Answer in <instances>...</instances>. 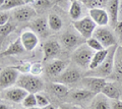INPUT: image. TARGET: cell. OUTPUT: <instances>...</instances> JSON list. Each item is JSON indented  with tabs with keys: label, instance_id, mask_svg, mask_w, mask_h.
Segmentation results:
<instances>
[{
	"label": "cell",
	"instance_id": "cell-4",
	"mask_svg": "<svg viewBox=\"0 0 122 109\" xmlns=\"http://www.w3.org/2000/svg\"><path fill=\"white\" fill-rule=\"evenodd\" d=\"M20 73L15 67H5L0 73V87L1 90L12 88L13 85H16V82Z\"/></svg>",
	"mask_w": 122,
	"mask_h": 109
},
{
	"label": "cell",
	"instance_id": "cell-15",
	"mask_svg": "<svg viewBox=\"0 0 122 109\" xmlns=\"http://www.w3.org/2000/svg\"><path fill=\"white\" fill-rule=\"evenodd\" d=\"M119 4L120 0H110L108 5V13L110 16V21L112 22V26L115 28L117 22L119 21Z\"/></svg>",
	"mask_w": 122,
	"mask_h": 109
},
{
	"label": "cell",
	"instance_id": "cell-24",
	"mask_svg": "<svg viewBox=\"0 0 122 109\" xmlns=\"http://www.w3.org/2000/svg\"><path fill=\"white\" fill-rule=\"evenodd\" d=\"M81 2L79 0H73L71 2V5H70V8H69V16L75 21H78L81 20Z\"/></svg>",
	"mask_w": 122,
	"mask_h": 109
},
{
	"label": "cell",
	"instance_id": "cell-33",
	"mask_svg": "<svg viewBox=\"0 0 122 109\" xmlns=\"http://www.w3.org/2000/svg\"><path fill=\"white\" fill-rule=\"evenodd\" d=\"M43 71V66H42V63L41 62H35L32 64V68H30V73L33 76H40Z\"/></svg>",
	"mask_w": 122,
	"mask_h": 109
},
{
	"label": "cell",
	"instance_id": "cell-31",
	"mask_svg": "<svg viewBox=\"0 0 122 109\" xmlns=\"http://www.w3.org/2000/svg\"><path fill=\"white\" fill-rule=\"evenodd\" d=\"M14 30H15V25L11 24V22H7L4 26H0V36H1V38H5L6 36H8Z\"/></svg>",
	"mask_w": 122,
	"mask_h": 109
},
{
	"label": "cell",
	"instance_id": "cell-5",
	"mask_svg": "<svg viewBox=\"0 0 122 109\" xmlns=\"http://www.w3.org/2000/svg\"><path fill=\"white\" fill-rule=\"evenodd\" d=\"M116 49H117V45L109 48V53L107 55L106 59L104 60V62H103L98 68L95 69L96 70L95 71L96 76H94V77L105 78L112 73V70L114 69V57H115Z\"/></svg>",
	"mask_w": 122,
	"mask_h": 109
},
{
	"label": "cell",
	"instance_id": "cell-7",
	"mask_svg": "<svg viewBox=\"0 0 122 109\" xmlns=\"http://www.w3.org/2000/svg\"><path fill=\"white\" fill-rule=\"evenodd\" d=\"M82 84L85 88L89 91L97 94H100L102 92L103 88L106 86L107 82L104 78H98V77H86L82 78Z\"/></svg>",
	"mask_w": 122,
	"mask_h": 109
},
{
	"label": "cell",
	"instance_id": "cell-18",
	"mask_svg": "<svg viewBox=\"0 0 122 109\" xmlns=\"http://www.w3.org/2000/svg\"><path fill=\"white\" fill-rule=\"evenodd\" d=\"M108 53H109V48H108V49H103L101 51L95 52V54L93 56V59H92V61H91V64H90L89 68L91 70H95L96 68H98V67L100 66L103 62H104V60L106 59Z\"/></svg>",
	"mask_w": 122,
	"mask_h": 109
},
{
	"label": "cell",
	"instance_id": "cell-20",
	"mask_svg": "<svg viewBox=\"0 0 122 109\" xmlns=\"http://www.w3.org/2000/svg\"><path fill=\"white\" fill-rule=\"evenodd\" d=\"M92 109H112L111 105L107 101V97L102 93L97 94L92 100Z\"/></svg>",
	"mask_w": 122,
	"mask_h": 109
},
{
	"label": "cell",
	"instance_id": "cell-27",
	"mask_svg": "<svg viewBox=\"0 0 122 109\" xmlns=\"http://www.w3.org/2000/svg\"><path fill=\"white\" fill-rule=\"evenodd\" d=\"M114 69L117 74L122 77V46H117L115 57H114Z\"/></svg>",
	"mask_w": 122,
	"mask_h": 109
},
{
	"label": "cell",
	"instance_id": "cell-42",
	"mask_svg": "<svg viewBox=\"0 0 122 109\" xmlns=\"http://www.w3.org/2000/svg\"><path fill=\"white\" fill-rule=\"evenodd\" d=\"M38 1V0H25V4H29V3H34Z\"/></svg>",
	"mask_w": 122,
	"mask_h": 109
},
{
	"label": "cell",
	"instance_id": "cell-35",
	"mask_svg": "<svg viewBox=\"0 0 122 109\" xmlns=\"http://www.w3.org/2000/svg\"><path fill=\"white\" fill-rule=\"evenodd\" d=\"M8 20H9L8 13L2 11V12L0 13V26H4L5 24H7V22H8Z\"/></svg>",
	"mask_w": 122,
	"mask_h": 109
},
{
	"label": "cell",
	"instance_id": "cell-43",
	"mask_svg": "<svg viewBox=\"0 0 122 109\" xmlns=\"http://www.w3.org/2000/svg\"><path fill=\"white\" fill-rule=\"evenodd\" d=\"M30 109H42V108L39 106H36V107H33V108H30Z\"/></svg>",
	"mask_w": 122,
	"mask_h": 109
},
{
	"label": "cell",
	"instance_id": "cell-14",
	"mask_svg": "<svg viewBox=\"0 0 122 109\" xmlns=\"http://www.w3.org/2000/svg\"><path fill=\"white\" fill-rule=\"evenodd\" d=\"M60 44L56 41H49L46 42L43 46V52H44V60L51 59L55 57L56 55L59 54L60 52Z\"/></svg>",
	"mask_w": 122,
	"mask_h": 109
},
{
	"label": "cell",
	"instance_id": "cell-40",
	"mask_svg": "<svg viewBox=\"0 0 122 109\" xmlns=\"http://www.w3.org/2000/svg\"><path fill=\"white\" fill-rule=\"evenodd\" d=\"M42 109H55V107L53 106V105L49 104V105H47V106H45L44 108H42Z\"/></svg>",
	"mask_w": 122,
	"mask_h": 109
},
{
	"label": "cell",
	"instance_id": "cell-17",
	"mask_svg": "<svg viewBox=\"0 0 122 109\" xmlns=\"http://www.w3.org/2000/svg\"><path fill=\"white\" fill-rule=\"evenodd\" d=\"M96 94L89 91L86 89H78V90H74L71 93V99L74 101H86V100H91L94 99Z\"/></svg>",
	"mask_w": 122,
	"mask_h": 109
},
{
	"label": "cell",
	"instance_id": "cell-38",
	"mask_svg": "<svg viewBox=\"0 0 122 109\" xmlns=\"http://www.w3.org/2000/svg\"><path fill=\"white\" fill-rule=\"evenodd\" d=\"M119 21H122V0H120L119 4Z\"/></svg>",
	"mask_w": 122,
	"mask_h": 109
},
{
	"label": "cell",
	"instance_id": "cell-32",
	"mask_svg": "<svg viewBox=\"0 0 122 109\" xmlns=\"http://www.w3.org/2000/svg\"><path fill=\"white\" fill-rule=\"evenodd\" d=\"M36 98H37L38 106L41 107V108H44L45 106H47V105L50 104V102H49V100H48L47 97H45L44 95H42V94L37 93L36 94Z\"/></svg>",
	"mask_w": 122,
	"mask_h": 109
},
{
	"label": "cell",
	"instance_id": "cell-39",
	"mask_svg": "<svg viewBox=\"0 0 122 109\" xmlns=\"http://www.w3.org/2000/svg\"><path fill=\"white\" fill-rule=\"evenodd\" d=\"M60 109H76L74 107H71V106H68V105H62V106L60 107ZM78 109V108H77Z\"/></svg>",
	"mask_w": 122,
	"mask_h": 109
},
{
	"label": "cell",
	"instance_id": "cell-10",
	"mask_svg": "<svg viewBox=\"0 0 122 109\" xmlns=\"http://www.w3.org/2000/svg\"><path fill=\"white\" fill-rule=\"evenodd\" d=\"M21 43L26 51H33L39 44V38L37 34L32 31H25L20 36Z\"/></svg>",
	"mask_w": 122,
	"mask_h": 109
},
{
	"label": "cell",
	"instance_id": "cell-19",
	"mask_svg": "<svg viewBox=\"0 0 122 109\" xmlns=\"http://www.w3.org/2000/svg\"><path fill=\"white\" fill-rule=\"evenodd\" d=\"M48 20H45V18H37L32 22V29L34 30V32L41 36H45L48 33Z\"/></svg>",
	"mask_w": 122,
	"mask_h": 109
},
{
	"label": "cell",
	"instance_id": "cell-29",
	"mask_svg": "<svg viewBox=\"0 0 122 109\" xmlns=\"http://www.w3.org/2000/svg\"><path fill=\"white\" fill-rule=\"evenodd\" d=\"M86 45L91 48L92 50H94V51H96V52L105 49V48L103 47V45L100 43V41H99L98 39H96L95 37H92V38L87 39L86 40Z\"/></svg>",
	"mask_w": 122,
	"mask_h": 109
},
{
	"label": "cell",
	"instance_id": "cell-9",
	"mask_svg": "<svg viewBox=\"0 0 122 109\" xmlns=\"http://www.w3.org/2000/svg\"><path fill=\"white\" fill-rule=\"evenodd\" d=\"M90 17L95 21V24L97 26H100V27H105L110 21V16H109L108 11L105 10L103 7L91 9Z\"/></svg>",
	"mask_w": 122,
	"mask_h": 109
},
{
	"label": "cell",
	"instance_id": "cell-36",
	"mask_svg": "<svg viewBox=\"0 0 122 109\" xmlns=\"http://www.w3.org/2000/svg\"><path fill=\"white\" fill-rule=\"evenodd\" d=\"M111 108L112 109H122V101H120V99L119 100H112Z\"/></svg>",
	"mask_w": 122,
	"mask_h": 109
},
{
	"label": "cell",
	"instance_id": "cell-26",
	"mask_svg": "<svg viewBox=\"0 0 122 109\" xmlns=\"http://www.w3.org/2000/svg\"><path fill=\"white\" fill-rule=\"evenodd\" d=\"M48 25H49V28H50L52 31H59L61 30L63 26V22H62V20L57 16L55 13H51L49 14L48 16Z\"/></svg>",
	"mask_w": 122,
	"mask_h": 109
},
{
	"label": "cell",
	"instance_id": "cell-28",
	"mask_svg": "<svg viewBox=\"0 0 122 109\" xmlns=\"http://www.w3.org/2000/svg\"><path fill=\"white\" fill-rule=\"evenodd\" d=\"M22 106L25 107V108H33V107H36L38 106L37 104V98H36V94H32V93H29L26 97L22 101Z\"/></svg>",
	"mask_w": 122,
	"mask_h": 109
},
{
	"label": "cell",
	"instance_id": "cell-37",
	"mask_svg": "<svg viewBox=\"0 0 122 109\" xmlns=\"http://www.w3.org/2000/svg\"><path fill=\"white\" fill-rule=\"evenodd\" d=\"M115 32L118 34V35H120L122 37V21H119L117 22V25L115 26Z\"/></svg>",
	"mask_w": 122,
	"mask_h": 109
},
{
	"label": "cell",
	"instance_id": "cell-2",
	"mask_svg": "<svg viewBox=\"0 0 122 109\" xmlns=\"http://www.w3.org/2000/svg\"><path fill=\"white\" fill-rule=\"evenodd\" d=\"M94 54H95L94 50H92L86 44H83L81 46H79L73 52V54H72V60L78 66L86 68V67H90Z\"/></svg>",
	"mask_w": 122,
	"mask_h": 109
},
{
	"label": "cell",
	"instance_id": "cell-25",
	"mask_svg": "<svg viewBox=\"0 0 122 109\" xmlns=\"http://www.w3.org/2000/svg\"><path fill=\"white\" fill-rule=\"evenodd\" d=\"M52 91L54 92V94L59 97V98H63L68 95L69 93V89L67 88V86H65L64 84H61V83H58V82H55V83H52Z\"/></svg>",
	"mask_w": 122,
	"mask_h": 109
},
{
	"label": "cell",
	"instance_id": "cell-30",
	"mask_svg": "<svg viewBox=\"0 0 122 109\" xmlns=\"http://www.w3.org/2000/svg\"><path fill=\"white\" fill-rule=\"evenodd\" d=\"M79 2L82 3L87 8H90V10L95 8H101L104 5V3L100 0H79Z\"/></svg>",
	"mask_w": 122,
	"mask_h": 109
},
{
	"label": "cell",
	"instance_id": "cell-41",
	"mask_svg": "<svg viewBox=\"0 0 122 109\" xmlns=\"http://www.w3.org/2000/svg\"><path fill=\"white\" fill-rule=\"evenodd\" d=\"M0 109H8V107H7L3 102H1L0 103Z\"/></svg>",
	"mask_w": 122,
	"mask_h": 109
},
{
	"label": "cell",
	"instance_id": "cell-11",
	"mask_svg": "<svg viewBox=\"0 0 122 109\" xmlns=\"http://www.w3.org/2000/svg\"><path fill=\"white\" fill-rule=\"evenodd\" d=\"M36 16V11L30 6H20L14 9L13 17L18 21H29Z\"/></svg>",
	"mask_w": 122,
	"mask_h": 109
},
{
	"label": "cell",
	"instance_id": "cell-13",
	"mask_svg": "<svg viewBox=\"0 0 122 109\" xmlns=\"http://www.w3.org/2000/svg\"><path fill=\"white\" fill-rule=\"evenodd\" d=\"M67 67V62L63 60H55L46 66V73L50 77H59Z\"/></svg>",
	"mask_w": 122,
	"mask_h": 109
},
{
	"label": "cell",
	"instance_id": "cell-34",
	"mask_svg": "<svg viewBox=\"0 0 122 109\" xmlns=\"http://www.w3.org/2000/svg\"><path fill=\"white\" fill-rule=\"evenodd\" d=\"M18 71H20L21 73H30V68H32V64L29 62H25L22 64L18 65V66H14Z\"/></svg>",
	"mask_w": 122,
	"mask_h": 109
},
{
	"label": "cell",
	"instance_id": "cell-12",
	"mask_svg": "<svg viewBox=\"0 0 122 109\" xmlns=\"http://www.w3.org/2000/svg\"><path fill=\"white\" fill-rule=\"evenodd\" d=\"M79 78H81V73H79V71L77 69L67 68L57 78V82L61 83V84H64V85H67V84L76 83Z\"/></svg>",
	"mask_w": 122,
	"mask_h": 109
},
{
	"label": "cell",
	"instance_id": "cell-21",
	"mask_svg": "<svg viewBox=\"0 0 122 109\" xmlns=\"http://www.w3.org/2000/svg\"><path fill=\"white\" fill-rule=\"evenodd\" d=\"M101 93L104 96H106L107 98H109L111 100H119L120 99V91L113 84H110V83H107L106 86L103 88Z\"/></svg>",
	"mask_w": 122,
	"mask_h": 109
},
{
	"label": "cell",
	"instance_id": "cell-22",
	"mask_svg": "<svg viewBox=\"0 0 122 109\" xmlns=\"http://www.w3.org/2000/svg\"><path fill=\"white\" fill-rule=\"evenodd\" d=\"M61 42H62L64 47L72 48V47H75L76 45L79 43V39H78L77 36L74 35V34L66 33L61 37Z\"/></svg>",
	"mask_w": 122,
	"mask_h": 109
},
{
	"label": "cell",
	"instance_id": "cell-3",
	"mask_svg": "<svg viewBox=\"0 0 122 109\" xmlns=\"http://www.w3.org/2000/svg\"><path fill=\"white\" fill-rule=\"evenodd\" d=\"M73 27L77 31L81 36L86 40L93 37L95 31L97 29V25L90 16H85L78 21H73Z\"/></svg>",
	"mask_w": 122,
	"mask_h": 109
},
{
	"label": "cell",
	"instance_id": "cell-1",
	"mask_svg": "<svg viewBox=\"0 0 122 109\" xmlns=\"http://www.w3.org/2000/svg\"><path fill=\"white\" fill-rule=\"evenodd\" d=\"M16 86L32 94L39 93L44 88L43 82L38 77L33 76L32 73H20L16 82Z\"/></svg>",
	"mask_w": 122,
	"mask_h": 109
},
{
	"label": "cell",
	"instance_id": "cell-16",
	"mask_svg": "<svg viewBox=\"0 0 122 109\" xmlns=\"http://www.w3.org/2000/svg\"><path fill=\"white\" fill-rule=\"evenodd\" d=\"M25 47L21 43L20 38H18L14 41L13 43H11L8 47L6 48L5 51L2 52V56H10V55H17V54H21L25 52Z\"/></svg>",
	"mask_w": 122,
	"mask_h": 109
},
{
	"label": "cell",
	"instance_id": "cell-44",
	"mask_svg": "<svg viewBox=\"0 0 122 109\" xmlns=\"http://www.w3.org/2000/svg\"><path fill=\"white\" fill-rule=\"evenodd\" d=\"M100 1H102L103 3H105V1H106V0H100Z\"/></svg>",
	"mask_w": 122,
	"mask_h": 109
},
{
	"label": "cell",
	"instance_id": "cell-23",
	"mask_svg": "<svg viewBox=\"0 0 122 109\" xmlns=\"http://www.w3.org/2000/svg\"><path fill=\"white\" fill-rule=\"evenodd\" d=\"M25 5V0H0V8L2 11L8 9H16Z\"/></svg>",
	"mask_w": 122,
	"mask_h": 109
},
{
	"label": "cell",
	"instance_id": "cell-6",
	"mask_svg": "<svg viewBox=\"0 0 122 109\" xmlns=\"http://www.w3.org/2000/svg\"><path fill=\"white\" fill-rule=\"evenodd\" d=\"M93 37L100 41V43L103 45V47L105 49L111 48L116 45V38L114 36V34L108 29L105 28H99L96 29Z\"/></svg>",
	"mask_w": 122,
	"mask_h": 109
},
{
	"label": "cell",
	"instance_id": "cell-8",
	"mask_svg": "<svg viewBox=\"0 0 122 109\" xmlns=\"http://www.w3.org/2000/svg\"><path fill=\"white\" fill-rule=\"evenodd\" d=\"M28 92L25 90L21 89L20 87L16 88H9L6 89L3 91V95H4V98L11 101V102L14 103H22L24 99L28 95Z\"/></svg>",
	"mask_w": 122,
	"mask_h": 109
}]
</instances>
